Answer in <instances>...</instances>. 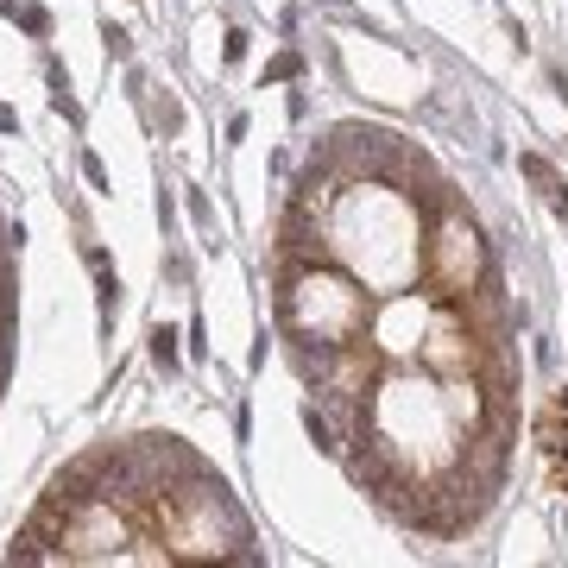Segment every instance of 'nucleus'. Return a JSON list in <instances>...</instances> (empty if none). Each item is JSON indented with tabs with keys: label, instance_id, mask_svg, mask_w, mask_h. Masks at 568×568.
I'll return each mask as SVG.
<instances>
[{
	"label": "nucleus",
	"instance_id": "2",
	"mask_svg": "<svg viewBox=\"0 0 568 568\" xmlns=\"http://www.w3.org/2000/svg\"><path fill=\"white\" fill-rule=\"evenodd\" d=\"M7 562L26 568H253L259 537L234 486L183 436L139 430L51 474Z\"/></svg>",
	"mask_w": 568,
	"mask_h": 568
},
{
	"label": "nucleus",
	"instance_id": "1",
	"mask_svg": "<svg viewBox=\"0 0 568 568\" xmlns=\"http://www.w3.org/2000/svg\"><path fill=\"white\" fill-rule=\"evenodd\" d=\"M265 291L316 449L398 531H480L512 480L524 367L461 183L392 126H329L284 190Z\"/></svg>",
	"mask_w": 568,
	"mask_h": 568
},
{
	"label": "nucleus",
	"instance_id": "3",
	"mask_svg": "<svg viewBox=\"0 0 568 568\" xmlns=\"http://www.w3.org/2000/svg\"><path fill=\"white\" fill-rule=\"evenodd\" d=\"M13 361H20V228L7 222V202H0V398L13 385Z\"/></svg>",
	"mask_w": 568,
	"mask_h": 568
}]
</instances>
